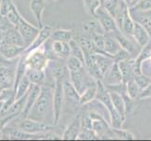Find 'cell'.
I'll use <instances>...</instances> for the list:
<instances>
[{
  "label": "cell",
  "instance_id": "cell-10",
  "mask_svg": "<svg viewBox=\"0 0 151 141\" xmlns=\"http://www.w3.org/2000/svg\"><path fill=\"white\" fill-rule=\"evenodd\" d=\"M15 71L16 67L14 66L0 65V87H14Z\"/></svg>",
  "mask_w": 151,
  "mask_h": 141
},
{
  "label": "cell",
  "instance_id": "cell-2",
  "mask_svg": "<svg viewBox=\"0 0 151 141\" xmlns=\"http://www.w3.org/2000/svg\"><path fill=\"white\" fill-rule=\"evenodd\" d=\"M97 83H98V92H97L96 99L98 101H100L106 107L109 114H110L111 126L114 128H121L125 121V119L114 108L112 98L110 96V92L107 90L105 85L102 83V81L97 80Z\"/></svg>",
  "mask_w": 151,
  "mask_h": 141
},
{
  "label": "cell",
  "instance_id": "cell-17",
  "mask_svg": "<svg viewBox=\"0 0 151 141\" xmlns=\"http://www.w3.org/2000/svg\"><path fill=\"white\" fill-rule=\"evenodd\" d=\"M52 40V39H51ZM52 49L57 59H67L70 56V41L53 40H52Z\"/></svg>",
  "mask_w": 151,
  "mask_h": 141
},
{
  "label": "cell",
  "instance_id": "cell-36",
  "mask_svg": "<svg viewBox=\"0 0 151 141\" xmlns=\"http://www.w3.org/2000/svg\"><path fill=\"white\" fill-rule=\"evenodd\" d=\"M83 1H84L85 8L87 12L93 17H95L97 9L101 6V0H83Z\"/></svg>",
  "mask_w": 151,
  "mask_h": 141
},
{
  "label": "cell",
  "instance_id": "cell-15",
  "mask_svg": "<svg viewBox=\"0 0 151 141\" xmlns=\"http://www.w3.org/2000/svg\"><path fill=\"white\" fill-rule=\"evenodd\" d=\"M113 34L118 40V43H120L122 48L129 52L131 55H134L136 53L137 47H141L136 41H135L132 36H127V35L123 34L121 31H117V32L113 33Z\"/></svg>",
  "mask_w": 151,
  "mask_h": 141
},
{
  "label": "cell",
  "instance_id": "cell-13",
  "mask_svg": "<svg viewBox=\"0 0 151 141\" xmlns=\"http://www.w3.org/2000/svg\"><path fill=\"white\" fill-rule=\"evenodd\" d=\"M101 81L105 86L116 85V84H119V83L123 82L122 74H121L120 68H119V65L117 62H114V63L111 66L110 69L104 74Z\"/></svg>",
  "mask_w": 151,
  "mask_h": 141
},
{
  "label": "cell",
  "instance_id": "cell-39",
  "mask_svg": "<svg viewBox=\"0 0 151 141\" xmlns=\"http://www.w3.org/2000/svg\"><path fill=\"white\" fill-rule=\"evenodd\" d=\"M78 140H94V139H100V137L96 134V133L92 129H86L82 128L81 131L78 134Z\"/></svg>",
  "mask_w": 151,
  "mask_h": 141
},
{
  "label": "cell",
  "instance_id": "cell-30",
  "mask_svg": "<svg viewBox=\"0 0 151 141\" xmlns=\"http://www.w3.org/2000/svg\"><path fill=\"white\" fill-rule=\"evenodd\" d=\"M109 92H110V96L112 98L114 108H116L117 112L125 119L127 114H126V106H125V101H124L123 96L114 91L109 90Z\"/></svg>",
  "mask_w": 151,
  "mask_h": 141
},
{
  "label": "cell",
  "instance_id": "cell-33",
  "mask_svg": "<svg viewBox=\"0 0 151 141\" xmlns=\"http://www.w3.org/2000/svg\"><path fill=\"white\" fill-rule=\"evenodd\" d=\"M70 56L77 57L83 63H85V53L79 43L76 40L72 39L71 40H70Z\"/></svg>",
  "mask_w": 151,
  "mask_h": 141
},
{
  "label": "cell",
  "instance_id": "cell-46",
  "mask_svg": "<svg viewBox=\"0 0 151 141\" xmlns=\"http://www.w3.org/2000/svg\"><path fill=\"white\" fill-rule=\"evenodd\" d=\"M14 25L9 22L8 18L6 16H3V15L0 14V29L2 31H7L8 29L13 27Z\"/></svg>",
  "mask_w": 151,
  "mask_h": 141
},
{
  "label": "cell",
  "instance_id": "cell-34",
  "mask_svg": "<svg viewBox=\"0 0 151 141\" xmlns=\"http://www.w3.org/2000/svg\"><path fill=\"white\" fill-rule=\"evenodd\" d=\"M93 43L98 51V53L106 54L104 51V45H105V34L104 33H96L91 36Z\"/></svg>",
  "mask_w": 151,
  "mask_h": 141
},
{
  "label": "cell",
  "instance_id": "cell-56",
  "mask_svg": "<svg viewBox=\"0 0 151 141\" xmlns=\"http://www.w3.org/2000/svg\"><path fill=\"white\" fill-rule=\"evenodd\" d=\"M0 5H1V0H0Z\"/></svg>",
  "mask_w": 151,
  "mask_h": 141
},
{
  "label": "cell",
  "instance_id": "cell-9",
  "mask_svg": "<svg viewBox=\"0 0 151 141\" xmlns=\"http://www.w3.org/2000/svg\"><path fill=\"white\" fill-rule=\"evenodd\" d=\"M63 87H64V96L65 102L69 104L70 106L76 107L80 104V93L77 91L75 87L71 83L69 78H66L63 81Z\"/></svg>",
  "mask_w": 151,
  "mask_h": 141
},
{
  "label": "cell",
  "instance_id": "cell-20",
  "mask_svg": "<svg viewBox=\"0 0 151 141\" xmlns=\"http://www.w3.org/2000/svg\"><path fill=\"white\" fill-rule=\"evenodd\" d=\"M5 43L18 45V46H23L27 48V45L24 43V40L22 37V35H21L20 31L15 27L5 31Z\"/></svg>",
  "mask_w": 151,
  "mask_h": 141
},
{
  "label": "cell",
  "instance_id": "cell-4",
  "mask_svg": "<svg viewBox=\"0 0 151 141\" xmlns=\"http://www.w3.org/2000/svg\"><path fill=\"white\" fill-rule=\"evenodd\" d=\"M25 55V63L29 69L35 70H46L49 65L50 59L45 54L43 46L40 48L34 50Z\"/></svg>",
  "mask_w": 151,
  "mask_h": 141
},
{
  "label": "cell",
  "instance_id": "cell-45",
  "mask_svg": "<svg viewBox=\"0 0 151 141\" xmlns=\"http://www.w3.org/2000/svg\"><path fill=\"white\" fill-rule=\"evenodd\" d=\"M131 54H129V52H128L127 50H125L123 48H121L119 50L117 53L113 56V59L114 60V62H120V61H123V60H127L129 59H131Z\"/></svg>",
  "mask_w": 151,
  "mask_h": 141
},
{
  "label": "cell",
  "instance_id": "cell-37",
  "mask_svg": "<svg viewBox=\"0 0 151 141\" xmlns=\"http://www.w3.org/2000/svg\"><path fill=\"white\" fill-rule=\"evenodd\" d=\"M113 131H114L116 139H122V140H133V139H135L134 134L131 132L127 131V130L113 127Z\"/></svg>",
  "mask_w": 151,
  "mask_h": 141
},
{
  "label": "cell",
  "instance_id": "cell-12",
  "mask_svg": "<svg viewBox=\"0 0 151 141\" xmlns=\"http://www.w3.org/2000/svg\"><path fill=\"white\" fill-rule=\"evenodd\" d=\"M40 90H41V86L35 85V84L31 85L30 90H28V93H27V102H25V106L24 108L22 114L19 116L20 118L27 119L28 117L29 112L31 111V109H32L36 101H37V99H38V97L40 95Z\"/></svg>",
  "mask_w": 151,
  "mask_h": 141
},
{
  "label": "cell",
  "instance_id": "cell-19",
  "mask_svg": "<svg viewBox=\"0 0 151 141\" xmlns=\"http://www.w3.org/2000/svg\"><path fill=\"white\" fill-rule=\"evenodd\" d=\"M46 6V0H31L30 1V9L32 12L34 17L39 25V27H43L42 24V13Z\"/></svg>",
  "mask_w": 151,
  "mask_h": 141
},
{
  "label": "cell",
  "instance_id": "cell-11",
  "mask_svg": "<svg viewBox=\"0 0 151 141\" xmlns=\"http://www.w3.org/2000/svg\"><path fill=\"white\" fill-rule=\"evenodd\" d=\"M129 12L134 22L140 24L147 31L151 39V9L147 10H131Z\"/></svg>",
  "mask_w": 151,
  "mask_h": 141
},
{
  "label": "cell",
  "instance_id": "cell-22",
  "mask_svg": "<svg viewBox=\"0 0 151 141\" xmlns=\"http://www.w3.org/2000/svg\"><path fill=\"white\" fill-rule=\"evenodd\" d=\"M122 48L120 43H118L116 38L113 33L105 34V45H104V51L105 53L114 56L117 52Z\"/></svg>",
  "mask_w": 151,
  "mask_h": 141
},
{
  "label": "cell",
  "instance_id": "cell-8",
  "mask_svg": "<svg viewBox=\"0 0 151 141\" xmlns=\"http://www.w3.org/2000/svg\"><path fill=\"white\" fill-rule=\"evenodd\" d=\"M52 32H53V30H52L51 25H44L43 27L40 29V32L37 35V37L35 38V40L25 48L24 54H28L30 52L42 47L46 41L51 38Z\"/></svg>",
  "mask_w": 151,
  "mask_h": 141
},
{
  "label": "cell",
  "instance_id": "cell-52",
  "mask_svg": "<svg viewBox=\"0 0 151 141\" xmlns=\"http://www.w3.org/2000/svg\"><path fill=\"white\" fill-rule=\"evenodd\" d=\"M145 74H147V75H148V76H150V77H151V69L145 72Z\"/></svg>",
  "mask_w": 151,
  "mask_h": 141
},
{
  "label": "cell",
  "instance_id": "cell-25",
  "mask_svg": "<svg viewBox=\"0 0 151 141\" xmlns=\"http://www.w3.org/2000/svg\"><path fill=\"white\" fill-rule=\"evenodd\" d=\"M98 92V83L88 86L86 90L80 94V104L81 106H86L89 103L93 102L96 99Z\"/></svg>",
  "mask_w": 151,
  "mask_h": 141
},
{
  "label": "cell",
  "instance_id": "cell-5",
  "mask_svg": "<svg viewBox=\"0 0 151 141\" xmlns=\"http://www.w3.org/2000/svg\"><path fill=\"white\" fill-rule=\"evenodd\" d=\"M63 79H55L54 86V98H53V110H54V125L57 124L60 121L62 108L65 102Z\"/></svg>",
  "mask_w": 151,
  "mask_h": 141
},
{
  "label": "cell",
  "instance_id": "cell-26",
  "mask_svg": "<svg viewBox=\"0 0 151 141\" xmlns=\"http://www.w3.org/2000/svg\"><path fill=\"white\" fill-rule=\"evenodd\" d=\"M95 59L97 61V64L100 68L101 72L104 74L110 69L111 66L114 63V60L113 56L108 54H102V53H97L95 54Z\"/></svg>",
  "mask_w": 151,
  "mask_h": 141
},
{
  "label": "cell",
  "instance_id": "cell-21",
  "mask_svg": "<svg viewBox=\"0 0 151 141\" xmlns=\"http://www.w3.org/2000/svg\"><path fill=\"white\" fill-rule=\"evenodd\" d=\"M25 75L28 77V79L32 84L35 85H40L42 86L46 84V77H47V74H46V70H35V69H29L27 68Z\"/></svg>",
  "mask_w": 151,
  "mask_h": 141
},
{
  "label": "cell",
  "instance_id": "cell-53",
  "mask_svg": "<svg viewBox=\"0 0 151 141\" xmlns=\"http://www.w3.org/2000/svg\"><path fill=\"white\" fill-rule=\"evenodd\" d=\"M4 103H5V102H3V101H0V112H1V110H2V108H3V106H4Z\"/></svg>",
  "mask_w": 151,
  "mask_h": 141
},
{
  "label": "cell",
  "instance_id": "cell-50",
  "mask_svg": "<svg viewBox=\"0 0 151 141\" xmlns=\"http://www.w3.org/2000/svg\"><path fill=\"white\" fill-rule=\"evenodd\" d=\"M150 69H151V56L149 57V59H145L142 63V72L145 74V72L150 70Z\"/></svg>",
  "mask_w": 151,
  "mask_h": 141
},
{
  "label": "cell",
  "instance_id": "cell-23",
  "mask_svg": "<svg viewBox=\"0 0 151 141\" xmlns=\"http://www.w3.org/2000/svg\"><path fill=\"white\" fill-rule=\"evenodd\" d=\"M119 68H120L123 82L128 83L133 79L134 71H133V59H129L127 60H123L118 62Z\"/></svg>",
  "mask_w": 151,
  "mask_h": 141
},
{
  "label": "cell",
  "instance_id": "cell-7",
  "mask_svg": "<svg viewBox=\"0 0 151 141\" xmlns=\"http://www.w3.org/2000/svg\"><path fill=\"white\" fill-rule=\"evenodd\" d=\"M16 28L20 31L27 47L35 40L40 29V27H37L35 25H31L30 23H28L27 20L24 19V17L20 19Z\"/></svg>",
  "mask_w": 151,
  "mask_h": 141
},
{
  "label": "cell",
  "instance_id": "cell-6",
  "mask_svg": "<svg viewBox=\"0 0 151 141\" xmlns=\"http://www.w3.org/2000/svg\"><path fill=\"white\" fill-rule=\"evenodd\" d=\"M95 18L100 23L104 34L116 33L117 31H120L114 18L108 12V10L103 6H101L97 9Z\"/></svg>",
  "mask_w": 151,
  "mask_h": 141
},
{
  "label": "cell",
  "instance_id": "cell-54",
  "mask_svg": "<svg viewBox=\"0 0 151 141\" xmlns=\"http://www.w3.org/2000/svg\"><path fill=\"white\" fill-rule=\"evenodd\" d=\"M4 137V134H3V130H0V139H2Z\"/></svg>",
  "mask_w": 151,
  "mask_h": 141
},
{
  "label": "cell",
  "instance_id": "cell-35",
  "mask_svg": "<svg viewBox=\"0 0 151 141\" xmlns=\"http://www.w3.org/2000/svg\"><path fill=\"white\" fill-rule=\"evenodd\" d=\"M141 92H142V90L138 87V85L135 83L133 79L127 83V94L131 98L135 99V100H139Z\"/></svg>",
  "mask_w": 151,
  "mask_h": 141
},
{
  "label": "cell",
  "instance_id": "cell-40",
  "mask_svg": "<svg viewBox=\"0 0 151 141\" xmlns=\"http://www.w3.org/2000/svg\"><path fill=\"white\" fill-rule=\"evenodd\" d=\"M6 17L8 18V20L9 21V22L12 23L15 27H16L18 23H19V21H20V19L22 18V15H21L20 12H18L17 7L14 5V7L9 10V13L6 15Z\"/></svg>",
  "mask_w": 151,
  "mask_h": 141
},
{
  "label": "cell",
  "instance_id": "cell-24",
  "mask_svg": "<svg viewBox=\"0 0 151 141\" xmlns=\"http://www.w3.org/2000/svg\"><path fill=\"white\" fill-rule=\"evenodd\" d=\"M132 37L135 40V41H136L141 47L145 45L151 40L148 33H147V31L145 30L141 25L136 22H135V25H134Z\"/></svg>",
  "mask_w": 151,
  "mask_h": 141
},
{
  "label": "cell",
  "instance_id": "cell-31",
  "mask_svg": "<svg viewBox=\"0 0 151 141\" xmlns=\"http://www.w3.org/2000/svg\"><path fill=\"white\" fill-rule=\"evenodd\" d=\"M51 39L53 40H62V41H70L73 39L72 30L68 29H56L52 32Z\"/></svg>",
  "mask_w": 151,
  "mask_h": 141
},
{
  "label": "cell",
  "instance_id": "cell-18",
  "mask_svg": "<svg viewBox=\"0 0 151 141\" xmlns=\"http://www.w3.org/2000/svg\"><path fill=\"white\" fill-rule=\"evenodd\" d=\"M85 65L86 70L93 78H95L96 80H102L103 74L97 64V61L95 59V54L85 55Z\"/></svg>",
  "mask_w": 151,
  "mask_h": 141
},
{
  "label": "cell",
  "instance_id": "cell-43",
  "mask_svg": "<svg viewBox=\"0 0 151 141\" xmlns=\"http://www.w3.org/2000/svg\"><path fill=\"white\" fill-rule=\"evenodd\" d=\"M131 10H147L151 9V0H140L132 7H129Z\"/></svg>",
  "mask_w": 151,
  "mask_h": 141
},
{
  "label": "cell",
  "instance_id": "cell-32",
  "mask_svg": "<svg viewBox=\"0 0 151 141\" xmlns=\"http://www.w3.org/2000/svg\"><path fill=\"white\" fill-rule=\"evenodd\" d=\"M82 27H83V30L85 31L86 35L92 36L96 33H101V32H99L98 31L99 27H101V25L98 22V20L97 21L96 20H87L82 24Z\"/></svg>",
  "mask_w": 151,
  "mask_h": 141
},
{
  "label": "cell",
  "instance_id": "cell-38",
  "mask_svg": "<svg viewBox=\"0 0 151 141\" xmlns=\"http://www.w3.org/2000/svg\"><path fill=\"white\" fill-rule=\"evenodd\" d=\"M133 80L138 85V87L143 90L149 85V83L151 81V77L142 72V74H135L134 77H133Z\"/></svg>",
  "mask_w": 151,
  "mask_h": 141
},
{
  "label": "cell",
  "instance_id": "cell-41",
  "mask_svg": "<svg viewBox=\"0 0 151 141\" xmlns=\"http://www.w3.org/2000/svg\"><path fill=\"white\" fill-rule=\"evenodd\" d=\"M105 87H107L108 90L116 92L122 96L127 94V83H125V82H121L116 85H111V86H105Z\"/></svg>",
  "mask_w": 151,
  "mask_h": 141
},
{
  "label": "cell",
  "instance_id": "cell-27",
  "mask_svg": "<svg viewBox=\"0 0 151 141\" xmlns=\"http://www.w3.org/2000/svg\"><path fill=\"white\" fill-rule=\"evenodd\" d=\"M81 47L84 50L85 55H93V54H97L98 51L95 47V44L93 43V40L91 38V36L89 35H84V36H80L77 39H75Z\"/></svg>",
  "mask_w": 151,
  "mask_h": 141
},
{
  "label": "cell",
  "instance_id": "cell-28",
  "mask_svg": "<svg viewBox=\"0 0 151 141\" xmlns=\"http://www.w3.org/2000/svg\"><path fill=\"white\" fill-rule=\"evenodd\" d=\"M135 22L133 21L131 12H129V8L128 7L127 9L125 10L124 16L122 19V24L120 27V31L127 36H132L133 29H134Z\"/></svg>",
  "mask_w": 151,
  "mask_h": 141
},
{
  "label": "cell",
  "instance_id": "cell-1",
  "mask_svg": "<svg viewBox=\"0 0 151 141\" xmlns=\"http://www.w3.org/2000/svg\"><path fill=\"white\" fill-rule=\"evenodd\" d=\"M55 86V85H54ZM54 86L53 85H42L40 95L29 112V119L36 121L47 122V117L50 116L54 119L53 110V98H54ZM49 124V123H48Z\"/></svg>",
  "mask_w": 151,
  "mask_h": 141
},
{
  "label": "cell",
  "instance_id": "cell-42",
  "mask_svg": "<svg viewBox=\"0 0 151 141\" xmlns=\"http://www.w3.org/2000/svg\"><path fill=\"white\" fill-rule=\"evenodd\" d=\"M124 101H125V106H126V114L128 115L129 113L132 112L135 108L137 106V101L139 100H135V99H132L129 97L128 94L123 96Z\"/></svg>",
  "mask_w": 151,
  "mask_h": 141
},
{
  "label": "cell",
  "instance_id": "cell-49",
  "mask_svg": "<svg viewBox=\"0 0 151 141\" xmlns=\"http://www.w3.org/2000/svg\"><path fill=\"white\" fill-rule=\"evenodd\" d=\"M147 98H151V81L149 83V85L142 90L141 94H140L139 100H143V99H147Z\"/></svg>",
  "mask_w": 151,
  "mask_h": 141
},
{
  "label": "cell",
  "instance_id": "cell-47",
  "mask_svg": "<svg viewBox=\"0 0 151 141\" xmlns=\"http://www.w3.org/2000/svg\"><path fill=\"white\" fill-rule=\"evenodd\" d=\"M20 59V57H19ZM19 59H7L6 57H4L2 54L0 53V65H4V66H14L16 67Z\"/></svg>",
  "mask_w": 151,
  "mask_h": 141
},
{
  "label": "cell",
  "instance_id": "cell-48",
  "mask_svg": "<svg viewBox=\"0 0 151 141\" xmlns=\"http://www.w3.org/2000/svg\"><path fill=\"white\" fill-rule=\"evenodd\" d=\"M82 128L92 129V119L90 117L89 113H88L86 116H84L82 118Z\"/></svg>",
  "mask_w": 151,
  "mask_h": 141
},
{
  "label": "cell",
  "instance_id": "cell-29",
  "mask_svg": "<svg viewBox=\"0 0 151 141\" xmlns=\"http://www.w3.org/2000/svg\"><path fill=\"white\" fill-rule=\"evenodd\" d=\"M32 85V83L30 82L28 77L24 75L22 79L18 83L16 90H15V101L19 100V99L23 98L24 95H27V93L30 90V87Z\"/></svg>",
  "mask_w": 151,
  "mask_h": 141
},
{
  "label": "cell",
  "instance_id": "cell-55",
  "mask_svg": "<svg viewBox=\"0 0 151 141\" xmlns=\"http://www.w3.org/2000/svg\"><path fill=\"white\" fill-rule=\"evenodd\" d=\"M47 1H50V2H54V1H56V0H47Z\"/></svg>",
  "mask_w": 151,
  "mask_h": 141
},
{
  "label": "cell",
  "instance_id": "cell-51",
  "mask_svg": "<svg viewBox=\"0 0 151 141\" xmlns=\"http://www.w3.org/2000/svg\"><path fill=\"white\" fill-rule=\"evenodd\" d=\"M5 43V32L0 29V46Z\"/></svg>",
  "mask_w": 151,
  "mask_h": 141
},
{
  "label": "cell",
  "instance_id": "cell-44",
  "mask_svg": "<svg viewBox=\"0 0 151 141\" xmlns=\"http://www.w3.org/2000/svg\"><path fill=\"white\" fill-rule=\"evenodd\" d=\"M14 7V3L12 0H1V5H0V14L3 16H6L9 12Z\"/></svg>",
  "mask_w": 151,
  "mask_h": 141
},
{
  "label": "cell",
  "instance_id": "cell-3",
  "mask_svg": "<svg viewBox=\"0 0 151 141\" xmlns=\"http://www.w3.org/2000/svg\"><path fill=\"white\" fill-rule=\"evenodd\" d=\"M10 122H12L10 126L19 128L21 130H23V131L30 134H41V133L50 132L54 128L53 125L51 124L36 121V119H32L29 118L22 119L20 117H17L13 119Z\"/></svg>",
  "mask_w": 151,
  "mask_h": 141
},
{
  "label": "cell",
  "instance_id": "cell-16",
  "mask_svg": "<svg viewBox=\"0 0 151 141\" xmlns=\"http://www.w3.org/2000/svg\"><path fill=\"white\" fill-rule=\"evenodd\" d=\"M25 47L4 43L0 46V53L7 59H16L24 54Z\"/></svg>",
  "mask_w": 151,
  "mask_h": 141
},
{
  "label": "cell",
  "instance_id": "cell-14",
  "mask_svg": "<svg viewBox=\"0 0 151 141\" xmlns=\"http://www.w3.org/2000/svg\"><path fill=\"white\" fill-rule=\"evenodd\" d=\"M82 129V116L78 113L77 116L72 119L71 122L62 134V139L64 140H76Z\"/></svg>",
  "mask_w": 151,
  "mask_h": 141
}]
</instances>
